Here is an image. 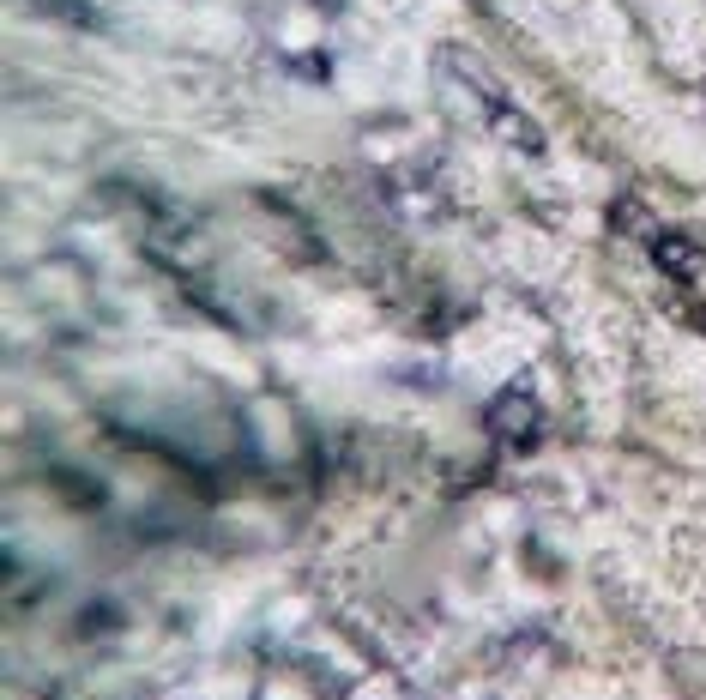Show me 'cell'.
I'll list each match as a JSON object with an SVG mask.
<instances>
[{
  "instance_id": "6da1fadb",
  "label": "cell",
  "mask_w": 706,
  "mask_h": 700,
  "mask_svg": "<svg viewBox=\"0 0 706 700\" xmlns=\"http://www.w3.org/2000/svg\"><path fill=\"white\" fill-rule=\"evenodd\" d=\"M43 7H61V0H43ZM67 7H73V13H79V0H67Z\"/></svg>"
}]
</instances>
